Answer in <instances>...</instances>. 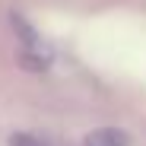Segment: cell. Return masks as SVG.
<instances>
[{
	"instance_id": "obj_1",
	"label": "cell",
	"mask_w": 146,
	"mask_h": 146,
	"mask_svg": "<svg viewBox=\"0 0 146 146\" xmlns=\"http://www.w3.org/2000/svg\"><path fill=\"white\" fill-rule=\"evenodd\" d=\"M13 26L19 29L16 35H19V41H22V48H19L22 67H29V70H44L48 64H51V51L44 48V41H41V38L35 35V29H29L19 16H13Z\"/></svg>"
},
{
	"instance_id": "obj_2",
	"label": "cell",
	"mask_w": 146,
	"mask_h": 146,
	"mask_svg": "<svg viewBox=\"0 0 146 146\" xmlns=\"http://www.w3.org/2000/svg\"><path fill=\"white\" fill-rule=\"evenodd\" d=\"M83 146H130V137L121 127H99V130L86 133Z\"/></svg>"
},
{
	"instance_id": "obj_3",
	"label": "cell",
	"mask_w": 146,
	"mask_h": 146,
	"mask_svg": "<svg viewBox=\"0 0 146 146\" xmlns=\"http://www.w3.org/2000/svg\"><path fill=\"white\" fill-rule=\"evenodd\" d=\"M10 146H44L38 137H32V133H16L13 140H10Z\"/></svg>"
}]
</instances>
